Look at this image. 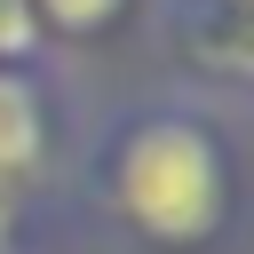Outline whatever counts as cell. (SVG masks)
<instances>
[{
    "instance_id": "1",
    "label": "cell",
    "mask_w": 254,
    "mask_h": 254,
    "mask_svg": "<svg viewBox=\"0 0 254 254\" xmlns=\"http://www.w3.org/2000/svg\"><path fill=\"white\" fill-rule=\"evenodd\" d=\"M119 198L151 238H206L222 214V167L214 143L183 119H151L119 151Z\"/></svg>"
},
{
    "instance_id": "2",
    "label": "cell",
    "mask_w": 254,
    "mask_h": 254,
    "mask_svg": "<svg viewBox=\"0 0 254 254\" xmlns=\"http://www.w3.org/2000/svg\"><path fill=\"white\" fill-rule=\"evenodd\" d=\"M40 159V103L16 71H0V175H24Z\"/></svg>"
},
{
    "instance_id": "3",
    "label": "cell",
    "mask_w": 254,
    "mask_h": 254,
    "mask_svg": "<svg viewBox=\"0 0 254 254\" xmlns=\"http://www.w3.org/2000/svg\"><path fill=\"white\" fill-rule=\"evenodd\" d=\"M40 8H48V16L64 24V32H87V24H103V16L119 8V0H40Z\"/></svg>"
},
{
    "instance_id": "4",
    "label": "cell",
    "mask_w": 254,
    "mask_h": 254,
    "mask_svg": "<svg viewBox=\"0 0 254 254\" xmlns=\"http://www.w3.org/2000/svg\"><path fill=\"white\" fill-rule=\"evenodd\" d=\"M24 48H32V8L0 0V56H24Z\"/></svg>"
},
{
    "instance_id": "5",
    "label": "cell",
    "mask_w": 254,
    "mask_h": 254,
    "mask_svg": "<svg viewBox=\"0 0 254 254\" xmlns=\"http://www.w3.org/2000/svg\"><path fill=\"white\" fill-rule=\"evenodd\" d=\"M0 230H8V214H0Z\"/></svg>"
}]
</instances>
